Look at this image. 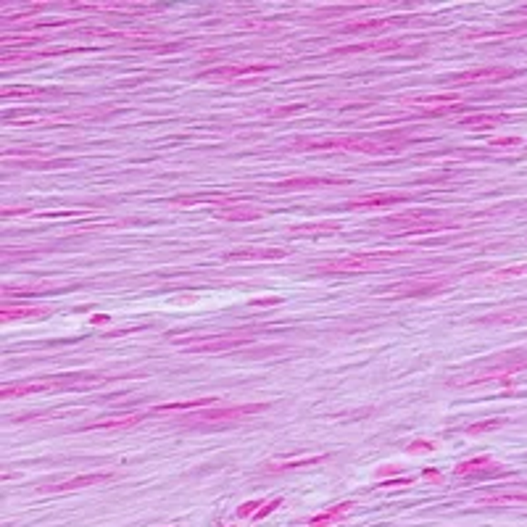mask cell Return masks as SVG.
Returning a JSON list of instances; mask_svg holds the SVG:
<instances>
[{
  "label": "cell",
  "instance_id": "4fadbf2b",
  "mask_svg": "<svg viewBox=\"0 0 527 527\" xmlns=\"http://www.w3.org/2000/svg\"><path fill=\"white\" fill-rule=\"evenodd\" d=\"M290 256L287 248H253V245H243V248L227 250L224 261H282Z\"/></svg>",
  "mask_w": 527,
  "mask_h": 527
},
{
  "label": "cell",
  "instance_id": "83f0119b",
  "mask_svg": "<svg viewBox=\"0 0 527 527\" xmlns=\"http://www.w3.org/2000/svg\"><path fill=\"white\" fill-rule=\"evenodd\" d=\"M340 222H314V224H296V227H290V235H335V232H340Z\"/></svg>",
  "mask_w": 527,
  "mask_h": 527
},
{
  "label": "cell",
  "instance_id": "d6a6232c",
  "mask_svg": "<svg viewBox=\"0 0 527 527\" xmlns=\"http://www.w3.org/2000/svg\"><path fill=\"white\" fill-rule=\"evenodd\" d=\"M435 448H438V443H433V440H411L406 445V453H430Z\"/></svg>",
  "mask_w": 527,
  "mask_h": 527
},
{
  "label": "cell",
  "instance_id": "30bf717a",
  "mask_svg": "<svg viewBox=\"0 0 527 527\" xmlns=\"http://www.w3.org/2000/svg\"><path fill=\"white\" fill-rule=\"evenodd\" d=\"M456 477H475V480H482V477H504L509 475L504 467H499V462H493L490 456H475V459H467V462L456 464L453 470Z\"/></svg>",
  "mask_w": 527,
  "mask_h": 527
},
{
  "label": "cell",
  "instance_id": "7402d4cb",
  "mask_svg": "<svg viewBox=\"0 0 527 527\" xmlns=\"http://www.w3.org/2000/svg\"><path fill=\"white\" fill-rule=\"evenodd\" d=\"M45 390H56L50 377H38V379H29V382H16V385H3L0 393H3V398H21L29 396V393H45Z\"/></svg>",
  "mask_w": 527,
  "mask_h": 527
},
{
  "label": "cell",
  "instance_id": "f1b7e54d",
  "mask_svg": "<svg viewBox=\"0 0 527 527\" xmlns=\"http://www.w3.org/2000/svg\"><path fill=\"white\" fill-rule=\"evenodd\" d=\"M527 319V309H514V311H499V314H490L477 319L480 324H514V322H525Z\"/></svg>",
  "mask_w": 527,
  "mask_h": 527
},
{
  "label": "cell",
  "instance_id": "4316f807",
  "mask_svg": "<svg viewBox=\"0 0 527 527\" xmlns=\"http://www.w3.org/2000/svg\"><path fill=\"white\" fill-rule=\"evenodd\" d=\"M58 95H64L61 90H48V87H6L3 90V98L9 101V98H58Z\"/></svg>",
  "mask_w": 527,
  "mask_h": 527
},
{
  "label": "cell",
  "instance_id": "ba28073f",
  "mask_svg": "<svg viewBox=\"0 0 527 527\" xmlns=\"http://www.w3.org/2000/svg\"><path fill=\"white\" fill-rule=\"evenodd\" d=\"M519 72L514 66H482V69H470L462 74L448 77L445 82L456 84V87H467V84H499L506 79H514Z\"/></svg>",
  "mask_w": 527,
  "mask_h": 527
},
{
  "label": "cell",
  "instance_id": "5bb4252c",
  "mask_svg": "<svg viewBox=\"0 0 527 527\" xmlns=\"http://www.w3.org/2000/svg\"><path fill=\"white\" fill-rule=\"evenodd\" d=\"M414 24V19H406V16H385V19H361L351 21V24H343L340 32L343 35H361V32H382V29H393V27H404V24Z\"/></svg>",
  "mask_w": 527,
  "mask_h": 527
},
{
  "label": "cell",
  "instance_id": "603a6c76",
  "mask_svg": "<svg viewBox=\"0 0 527 527\" xmlns=\"http://www.w3.org/2000/svg\"><path fill=\"white\" fill-rule=\"evenodd\" d=\"M145 419V414L140 411H130V414H121V416H109V419H98V422H90L84 425L82 430H127V427H135Z\"/></svg>",
  "mask_w": 527,
  "mask_h": 527
},
{
  "label": "cell",
  "instance_id": "d590c367",
  "mask_svg": "<svg viewBox=\"0 0 527 527\" xmlns=\"http://www.w3.org/2000/svg\"><path fill=\"white\" fill-rule=\"evenodd\" d=\"M522 140L519 138H499V140H490V148H519Z\"/></svg>",
  "mask_w": 527,
  "mask_h": 527
},
{
  "label": "cell",
  "instance_id": "484cf974",
  "mask_svg": "<svg viewBox=\"0 0 527 527\" xmlns=\"http://www.w3.org/2000/svg\"><path fill=\"white\" fill-rule=\"evenodd\" d=\"M216 404V398H201V401H174V404H164L156 406L153 414H174V411H198V409H209Z\"/></svg>",
  "mask_w": 527,
  "mask_h": 527
},
{
  "label": "cell",
  "instance_id": "9a60e30c",
  "mask_svg": "<svg viewBox=\"0 0 527 527\" xmlns=\"http://www.w3.org/2000/svg\"><path fill=\"white\" fill-rule=\"evenodd\" d=\"M406 45V40H372V43H359V45L335 48V56H356V53H393Z\"/></svg>",
  "mask_w": 527,
  "mask_h": 527
},
{
  "label": "cell",
  "instance_id": "e575fe53",
  "mask_svg": "<svg viewBox=\"0 0 527 527\" xmlns=\"http://www.w3.org/2000/svg\"><path fill=\"white\" fill-rule=\"evenodd\" d=\"M40 43H45V38H29V35H24V38H6V45H40Z\"/></svg>",
  "mask_w": 527,
  "mask_h": 527
},
{
  "label": "cell",
  "instance_id": "3957f363",
  "mask_svg": "<svg viewBox=\"0 0 527 527\" xmlns=\"http://www.w3.org/2000/svg\"><path fill=\"white\" fill-rule=\"evenodd\" d=\"M493 364H488L485 370L475 372L470 379H459L456 385H485V382H501V385H511L514 382V375L527 370V351H511V353H501V356H493Z\"/></svg>",
  "mask_w": 527,
  "mask_h": 527
},
{
  "label": "cell",
  "instance_id": "44dd1931",
  "mask_svg": "<svg viewBox=\"0 0 527 527\" xmlns=\"http://www.w3.org/2000/svg\"><path fill=\"white\" fill-rule=\"evenodd\" d=\"M506 121H511L509 113H470V116L459 119V127L462 130H493Z\"/></svg>",
  "mask_w": 527,
  "mask_h": 527
},
{
  "label": "cell",
  "instance_id": "d6986e66",
  "mask_svg": "<svg viewBox=\"0 0 527 527\" xmlns=\"http://www.w3.org/2000/svg\"><path fill=\"white\" fill-rule=\"evenodd\" d=\"M353 506H356V501H343V504H335V506L324 509V511L314 514V517L306 522V527H335V525H340L343 519L351 514Z\"/></svg>",
  "mask_w": 527,
  "mask_h": 527
},
{
  "label": "cell",
  "instance_id": "9c48e42d",
  "mask_svg": "<svg viewBox=\"0 0 527 527\" xmlns=\"http://www.w3.org/2000/svg\"><path fill=\"white\" fill-rule=\"evenodd\" d=\"M448 279H404L396 285L382 287L379 293L393 298H425V296H438L440 290H445Z\"/></svg>",
  "mask_w": 527,
  "mask_h": 527
},
{
  "label": "cell",
  "instance_id": "e0dca14e",
  "mask_svg": "<svg viewBox=\"0 0 527 527\" xmlns=\"http://www.w3.org/2000/svg\"><path fill=\"white\" fill-rule=\"evenodd\" d=\"M411 195L406 193H372V195H361L351 204H345L348 211H359V209H382V206H396V204H406Z\"/></svg>",
  "mask_w": 527,
  "mask_h": 527
},
{
  "label": "cell",
  "instance_id": "60d3db41",
  "mask_svg": "<svg viewBox=\"0 0 527 527\" xmlns=\"http://www.w3.org/2000/svg\"><path fill=\"white\" fill-rule=\"evenodd\" d=\"M519 13H527V6H525V9H522V11H519Z\"/></svg>",
  "mask_w": 527,
  "mask_h": 527
},
{
  "label": "cell",
  "instance_id": "2e32d148",
  "mask_svg": "<svg viewBox=\"0 0 527 527\" xmlns=\"http://www.w3.org/2000/svg\"><path fill=\"white\" fill-rule=\"evenodd\" d=\"M456 103H462V95L456 93H438V95H416L409 101V106H419V109H430L433 113H448L459 109Z\"/></svg>",
  "mask_w": 527,
  "mask_h": 527
},
{
  "label": "cell",
  "instance_id": "cb8c5ba5",
  "mask_svg": "<svg viewBox=\"0 0 527 527\" xmlns=\"http://www.w3.org/2000/svg\"><path fill=\"white\" fill-rule=\"evenodd\" d=\"M480 506H525L527 490H509V493H490L477 499Z\"/></svg>",
  "mask_w": 527,
  "mask_h": 527
},
{
  "label": "cell",
  "instance_id": "6da1fadb",
  "mask_svg": "<svg viewBox=\"0 0 527 527\" xmlns=\"http://www.w3.org/2000/svg\"><path fill=\"white\" fill-rule=\"evenodd\" d=\"M411 140L409 138H361V135H333V138H298L293 140L287 150H356V153H372V156H388V153H401Z\"/></svg>",
  "mask_w": 527,
  "mask_h": 527
},
{
  "label": "cell",
  "instance_id": "d4e9b609",
  "mask_svg": "<svg viewBox=\"0 0 527 527\" xmlns=\"http://www.w3.org/2000/svg\"><path fill=\"white\" fill-rule=\"evenodd\" d=\"M227 201H235L232 195L227 193H198V195H174L169 198V204L174 206H195V204H227Z\"/></svg>",
  "mask_w": 527,
  "mask_h": 527
},
{
  "label": "cell",
  "instance_id": "8992f818",
  "mask_svg": "<svg viewBox=\"0 0 527 527\" xmlns=\"http://www.w3.org/2000/svg\"><path fill=\"white\" fill-rule=\"evenodd\" d=\"M177 345L193 353H222L235 351L250 343V335H204V338H174Z\"/></svg>",
  "mask_w": 527,
  "mask_h": 527
},
{
  "label": "cell",
  "instance_id": "74e56055",
  "mask_svg": "<svg viewBox=\"0 0 527 527\" xmlns=\"http://www.w3.org/2000/svg\"><path fill=\"white\" fill-rule=\"evenodd\" d=\"M90 322H93V324H109V322H111V316H106V314H95V316H90Z\"/></svg>",
  "mask_w": 527,
  "mask_h": 527
},
{
  "label": "cell",
  "instance_id": "f35d334b",
  "mask_svg": "<svg viewBox=\"0 0 527 527\" xmlns=\"http://www.w3.org/2000/svg\"><path fill=\"white\" fill-rule=\"evenodd\" d=\"M425 477H430V480H435V482H440V475L435 470H425Z\"/></svg>",
  "mask_w": 527,
  "mask_h": 527
},
{
  "label": "cell",
  "instance_id": "ffe728a7",
  "mask_svg": "<svg viewBox=\"0 0 527 527\" xmlns=\"http://www.w3.org/2000/svg\"><path fill=\"white\" fill-rule=\"evenodd\" d=\"M330 459V453H316V456H296V459H272V462L264 464L267 472H293V470H304V467H314V464H322Z\"/></svg>",
  "mask_w": 527,
  "mask_h": 527
},
{
  "label": "cell",
  "instance_id": "4dcf8cb0",
  "mask_svg": "<svg viewBox=\"0 0 527 527\" xmlns=\"http://www.w3.org/2000/svg\"><path fill=\"white\" fill-rule=\"evenodd\" d=\"M48 309H35V306H21V309H3V319L9 322V319H27V316H32V319H40V316H45Z\"/></svg>",
  "mask_w": 527,
  "mask_h": 527
},
{
  "label": "cell",
  "instance_id": "1f68e13d",
  "mask_svg": "<svg viewBox=\"0 0 527 527\" xmlns=\"http://www.w3.org/2000/svg\"><path fill=\"white\" fill-rule=\"evenodd\" d=\"M522 274H527V264H517V267L499 269V272H496L490 279H509V277H522Z\"/></svg>",
  "mask_w": 527,
  "mask_h": 527
},
{
  "label": "cell",
  "instance_id": "7bdbcfd3",
  "mask_svg": "<svg viewBox=\"0 0 527 527\" xmlns=\"http://www.w3.org/2000/svg\"><path fill=\"white\" fill-rule=\"evenodd\" d=\"M525 145H527V143H525Z\"/></svg>",
  "mask_w": 527,
  "mask_h": 527
},
{
  "label": "cell",
  "instance_id": "ac0fdd59",
  "mask_svg": "<svg viewBox=\"0 0 527 527\" xmlns=\"http://www.w3.org/2000/svg\"><path fill=\"white\" fill-rule=\"evenodd\" d=\"M264 209L259 206H248V204H230V206H219L213 209V216L219 219H227V222H256L264 216Z\"/></svg>",
  "mask_w": 527,
  "mask_h": 527
},
{
  "label": "cell",
  "instance_id": "7a4b0ae2",
  "mask_svg": "<svg viewBox=\"0 0 527 527\" xmlns=\"http://www.w3.org/2000/svg\"><path fill=\"white\" fill-rule=\"evenodd\" d=\"M382 227L393 230V235H427V232L459 230V222L445 219L438 211H406L398 216H385Z\"/></svg>",
  "mask_w": 527,
  "mask_h": 527
},
{
  "label": "cell",
  "instance_id": "8fae6325",
  "mask_svg": "<svg viewBox=\"0 0 527 527\" xmlns=\"http://www.w3.org/2000/svg\"><path fill=\"white\" fill-rule=\"evenodd\" d=\"M113 477H116L113 472H90V475H77V477L50 482V485H38V490H43V493H69V490H82L90 488V485H101V482H109Z\"/></svg>",
  "mask_w": 527,
  "mask_h": 527
},
{
  "label": "cell",
  "instance_id": "f546056e",
  "mask_svg": "<svg viewBox=\"0 0 527 527\" xmlns=\"http://www.w3.org/2000/svg\"><path fill=\"white\" fill-rule=\"evenodd\" d=\"M506 422H509V419H504V416H496V419H482V422L467 425V427H464V433H467V435H485V433H493V430H501Z\"/></svg>",
  "mask_w": 527,
  "mask_h": 527
},
{
  "label": "cell",
  "instance_id": "8d00e7d4",
  "mask_svg": "<svg viewBox=\"0 0 527 527\" xmlns=\"http://www.w3.org/2000/svg\"><path fill=\"white\" fill-rule=\"evenodd\" d=\"M269 304H282V298H259V301H253V306H269Z\"/></svg>",
  "mask_w": 527,
  "mask_h": 527
},
{
  "label": "cell",
  "instance_id": "836d02e7",
  "mask_svg": "<svg viewBox=\"0 0 527 527\" xmlns=\"http://www.w3.org/2000/svg\"><path fill=\"white\" fill-rule=\"evenodd\" d=\"M261 504H264V501H248V504H243V506L238 509V517L240 519L256 517V511L261 509Z\"/></svg>",
  "mask_w": 527,
  "mask_h": 527
},
{
  "label": "cell",
  "instance_id": "ab89813d",
  "mask_svg": "<svg viewBox=\"0 0 527 527\" xmlns=\"http://www.w3.org/2000/svg\"><path fill=\"white\" fill-rule=\"evenodd\" d=\"M393 472H398V467H382V470H379L377 475L382 477V475H393Z\"/></svg>",
  "mask_w": 527,
  "mask_h": 527
},
{
  "label": "cell",
  "instance_id": "277c9868",
  "mask_svg": "<svg viewBox=\"0 0 527 527\" xmlns=\"http://www.w3.org/2000/svg\"><path fill=\"white\" fill-rule=\"evenodd\" d=\"M409 250H372V253H351V256H343V259H333L327 264H319L316 272L319 274H361V272H370V269H377L388 261L401 259Z\"/></svg>",
  "mask_w": 527,
  "mask_h": 527
},
{
  "label": "cell",
  "instance_id": "5b68a950",
  "mask_svg": "<svg viewBox=\"0 0 527 527\" xmlns=\"http://www.w3.org/2000/svg\"><path fill=\"white\" fill-rule=\"evenodd\" d=\"M269 404H240V406H222V409H198L193 414L179 416V422L185 425H206V422H238V419H245V416L261 414L267 411Z\"/></svg>",
  "mask_w": 527,
  "mask_h": 527
},
{
  "label": "cell",
  "instance_id": "52a82bcc",
  "mask_svg": "<svg viewBox=\"0 0 527 527\" xmlns=\"http://www.w3.org/2000/svg\"><path fill=\"white\" fill-rule=\"evenodd\" d=\"M274 64H222V66H213V69H206L201 72L204 79H211V82H250L256 77L267 74L272 72Z\"/></svg>",
  "mask_w": 527,
  "mask_h": 527
},
{
  "label": "cell",
  "instance_id": "b9f144b4",
  "mask_svg": "<svg viewBox=\"0 0 527 527\" xmlns=\"http://www.w3.org/2000/svg\"><path fill=\"white\" fill-rule=\"evenodd\" d=\"M224 527H232V525H224Z\"/></svg>",
  "mask_w": 527,
  "mask_h": 527
},
{
  "label": "cell",
  "instance_id": "7c38bea8",
  "mask_svg": "<svg viewBox=\"0 0 527 527\" xmlns=\"http://www.w3.org/2000/svg\"><path fill=\"white\" fill-rule=\"evenodd\" d=\"M327 185H351L348 177H290L282 179L277 185H272V190L277 193H293V190H311V187H327Z\"/></svg>",
  "mask_w": 527,
  "mask_h": 527
}]
</instances>
